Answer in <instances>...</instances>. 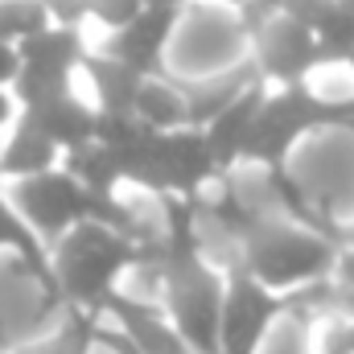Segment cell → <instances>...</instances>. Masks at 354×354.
Instances as JSON below:
<instances>
[{
    "instance_id": "cell-1",
    "label": "cell",
    "mask_w": 354,
    "mask_h": 354,
    "mask_svg": "<svg viewBox=\"0 0 354 354\" xmlns=\"http://www.w3.org/2000/svg\"><path fill=\"white\" fill-rule=\"evenodd\" d=\"M140 248L145 243H132L99 223L71 227L50 243V276L58 301H71V309L83 313H99V301L115 288V280L140 264Z\"/></svg>"
},
{
    "instance_id": "cell-2",
    "label": "cell",
    "mask_w": 354,
    "mask_h": 354,
    "mask_svg": "<svg viewBox=\"0 0 354 354\" xmlns=\"http://www.w3.org/2000/svg\"><path fill=\"white\" fill-rule=\"evenodd\" d=\"M322 128H351L354 132V99H322L309 83L292 87H268L264 103L252 120V132L243 140V161L284 169V157L297 149L301 136Z\"/></svg>"
},
{
    "instance_id": "cell-3",
    "label": "cell",
    "mask_w": 354,
    "mask_h": 354,
    "mask_svg": "<svg viewBox=\"0 0 354 354\" xmlns=\"http://www.w3.org/2000/svg\"><path fill=\"white\" fill-rule=\"evenodd\" d=\"M243 37L252 41V66H256V79L264 87H292V83H305L322 62H317V41L313 33L284 17L280 8L260 17L256 25L243 29Z\"/></svg>"
},
{
    "instance_id": "cell-4",
    "label": "cell",
    "mask_w": 354,
    "mask_h": 354,
    "mask_svg": "<svg viewBox=\"0 0 354 354\" xmlns=\"http://www.w3.org/2000/svg\"><path fill=\"white\" fill-rule=\"evenodd\" d=\"M284 292H272L252 280L243 268L223 276V309H218V354H260L272 322L284 313Z\"/></svg>"
},
{
    "instance_id": "cell-5",
    "label": "cell",
    "mask_w": 354,
    "mask_h": 354,
    "mask_svg": "<svg viewBox=\"0 0 354 354\" xmlns=\"http://www.w3.org/2000/svg\"><path fill=\"white\" fill-rule=\"evenodd\" d=\"M181 8H140L128 25L111 29V33H87V46L132 66L136 75H165V50L177 33Z\"/></svg>"
},
{
    "instance_id": "cell-6",
    "label": "cell",
    "mask_w": 354,
    "mask_h": 354,
    "mask_svg": "<svg viewBox=\"0 0 354 354\" xmlns=\"http://www.w3.org/2000/svg\"><path fill=\"white\" fill-rule=\"evenodd\" d=\"M99 313H107L115 322V330L136 346V354H189V346L181 342V334L174 330V322L165 317V309L153 305V301H145V297L111 288L99 301Z\"/></svg>"
},
{
    "instance_id": "cell-7",
    "label": "cell",
    "mask_w": 354,
    "mask_h": 354,
    "mask_svg": "<svg viewBox=\"0 0 354 354\" xmlns=\"http://www.w3.org/2000/svg\"><path fill=\"white\" fill-rule=\"evenodd\" d=\"M140 79L145 75H136L132 66H124V62L91 50V46H87V54H83V62H79V91H83V99L95 107V115H107V120L136 115L132 107H136Z\"/></svg>"
},
{
    "instance_id": "cell-8",
    "label": "cell",
    "mask_w": 354,
    "mask_h": 354,
    "mask_svg": "<svg viewBox=\"0 0 354 354\" xmlns=\"http://www.w3.org/2000/svg\"><path fill=\"white\" fill-rule=\"evenodd\" d=\"M264 91L268 87L256 79L252 87L239 91L223 111H214V115L202 124V136H206V149H210L218 174H231V169L243 161V140H248V132H252V120H256L260 103H264Z\"/></svg>"
},
{
    "instance_id": "cell-9",
    "label": "cell",
    "mask_w": 354,
    "mask_h": 354,
    "mask_svg": "<svg viewBox=\"0 0 354 354\" xmlns=\"http://www.w3.org/2000/svg\"><path fill=\"white\" fill-rule=\"evenodd\" d=\"M62 165V149L41 136L37 128L21 124L12 115V124L0 132V181H21V177H37L50 174Z\"/></svg>"
},
{
    "instance_id": "cell-10",
    "label": "cell",
    "mask_w": 354,
    "mask_h": 354,
    "mask_svg": "<svg viewBox=\"0 0 354 354\" xmlns=\"http://www.w3.org/2000/svg\"><path fill=\"white\" fill-rule=\"evenodd\" d=\"M136 120L157 128V132H169V128H189V107H185V95L177 87V79L165 75H145L140 91H136Z\"/></svg>"
},
{
    "instance_id": "cell-11",
    "label": "cell",
    "mask_w": 354,
    "mask_h": 354,
    "mask_svg": "<svg viewBox=\"0 0 354 354\" xmlns=\"http://www.w3.org/2000/svg\"><path fill=\"white\" fill-rule=\"evenodd\" d=\"M0 248H12V252L21 256V264L29 268V276L41 284V292H46L50 301H58V288H54V276H50V252H46V243L29 231V223L8 206L4 194H0Z\"/></svg>"
},
{
    "instance_id": "cell-12",
    "label": "cell",
    "mask_w": 354,
    "mask_h": 354,
    "mask_svg": "<svg viewBox=\"0 0 354 354\" xmlns=\"http://www.w3.org/2000/svg\"><path fill=\"white\" fill-rule=\"evenodd\" d=\"M41 29H50V12L41 0H0V41L21 46Z\"/></svg>"
},
{
    "instance_id": "cell-13",
    "label": "cell",
    "mask_w": 354,
    "mask_h": 354,
    "mask_svg": "<svg viewBox=\"0 0 354 354\" xmlns=\"http://www.w3.org/2000/svg\"><path fill=\"white\" fill-rule=\"evenodd\" d=\"M91 346H95V313L71 309L66 326L54 338H46V342H37L29 351H17V354H91Z\"/></svg>"
},
{
    "instance_id": "cell-14",
    "label": "cell",
    "mask_w": 354,
    "mask_h": 354,
    "mask_svg": "<svg viewBox=\"0 0 354 354\" xmlns=\"http://www.w3.org/2000/svg\"><path fill=\"white\" fill-rule=\"evenodd\" d=\"M17 71H21V54H17V46L0 41V87L4 91L17 83Z\"/></svg>"
},
{
    "instance_id": "cell-15",
    "label": "cell",
    "mask_w": 354,
    "mask_h": 354,
    "mask_svg": "<svg viewBox=\"0 0 354 354\" xmlns=\"http://www.w3.org/2000/svg\"><path fill=\"white\" fill-rule=\"evenodd\" d=\"M12 115H17V103H12V95H8V91L0 87V132L12 124Z\"/></svg>"
},
{
    "instance_id": "cell-16",
    "label": "cell",
    "mask_w": 354,
    "mask_h": 354,
    "mask_svg": "<svg viewBox=\"0 0 354 354\" xmlns=\"http://www.w3.org/2000/svg\"><path fill=\"white\" fill-rule=\"evenodd\" d=\"M145 8H181L185 0H140Z\"/></svg>"
},
{
    "instance_id": "cell-17",
    "label": "cell",
    "mask_w": 354,
    "mask_h": 354,
    "mask_svg": "<svg viewBox=\"0 0 354 354\" xmlns=\"http://www.w3.org/2000/svg\"><path fill=\"white\" fill-rule=\"evenodd\" d=\"M218 4H227V8H235V12H239V8H243L248 0H218Z\"/></svg>"
}]
</instances>
